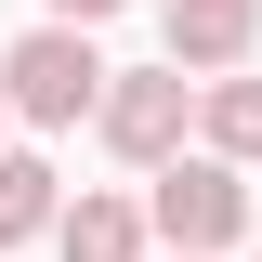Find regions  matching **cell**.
<instances>
[{"instance_id": "obj_4", "label": "cell", "mask_w": 262, "mask_h": 262, "mask_svg": "<svg viewBox=\"0 0 262 262\" xmlns=\"http://www.w3.org/2000/svg\"><path fill=\"white\" fill-rule=\"evenodd\" d=\"M262 39V0H170V66L184 79H236Z\"/></svg>"}, {"instance_id": "obj_7", "label": "cell", "mask_w": 262, "mask_h": 262, "mask_svg": "<svg viewBox=\"0 0 262 262\" xmlns=\"http://www.w3.org/2000/svg\"><path fill=\"white\" fill-rule=\"evenodd\" d=\"M53 158H13V144H0V249H13V236H53Z\"/></svg>"}, {"instance_id": "obj_2", "label": "cell", "mask_w": 262, "mask_h": 262, "mask_svg": "<svg viewBox=\"0 0 262 262\" xmlns=\"http://www.w3.org/2000/svg\"><path fill=\"white\" fill-rule=\"evenodd\" d=\"M92 131L118 144L131 170H170V158H184V131H196V79H184V66H131V79L105 66V105H92Z\"/></svg>"}, {"instance_id": "obj_9", "label": "cell", "mask_w": 262, "mask_h": 262, "mask_svg": "<svg viewBox=\"0 0 262 262\" xmlns=\"http://www.w3.org/2000/svg\"><path fill=\"white\" fill-rule=\"evenodd\" d=\"M0 131H13V105H0Z\"/></svg>"}, {"instance_id": "obj_1", "label": "cell", "mask_w": 262, "mask_h": 262, "mask_svg": "<svg viewBox=\"0 0 262 262\" xmlns=\"http://www.w3.org/2000/svg\"><path fill=\"white\" fill-rule=\"evenodd\" d=\"M0 105L39 118V131L92 118V105H105V53H92V27H27L13 53H0Z\"/></svg>"}, {"instance_id": "obj_3", "label": "cell", "mask_w": 262, "mask_h": 262, "mask_svg": "<svg viewBox=\"0 0 262 262\" xmlns=\"http://www.w3.org/2000/svg\"><path fill=\"white\" fill-rule=\"evenodd\" d=\"M144 223L170 236V262H210V249H236V236H249V184H236V170L196 144V158H170V170H158Z\"/></svg>"}, {"instance_id": "obj_5", "label": "cell", "mask_w": 262, "mask_h": 262, "mask_svg": "<svg viewBox=\"0 0 262 262\" xmlns=\"http://www.w3.org/2000/svg\"><path fill=\"white\" fill-rule=\"evenodd\" d=\"M196 144L223 170H249L262 158V79H196Z\"/></svg>"}, {"instance_id": "obj_8", "label": "cell", "mask_w": 262, "mask_h": 262, "mask_svg": "<svg viewBox=\"0 0 262 262\" xmlns=\"http://www.w3.org/2000/svg\"><path fill=\"white\" fill-rule=\"evenodd\" d=\"M105 13H131V0H53V27H105Z\"/></svg>"}, {"instance_id": "obj_6", "label": "cell", "mask_w": 262, "mask_h": 262, "mask_svg": "<svg viewBox=\"0 0 262 262\" xmlns=\"http://www.w3.org/2000/svg\"><path fill=\"white\" fill-rule=\"evenodd\" d=\"M53 249L66 262H144V210L131 196H79V210H53Z\"/></svg>"}]
</instances>
